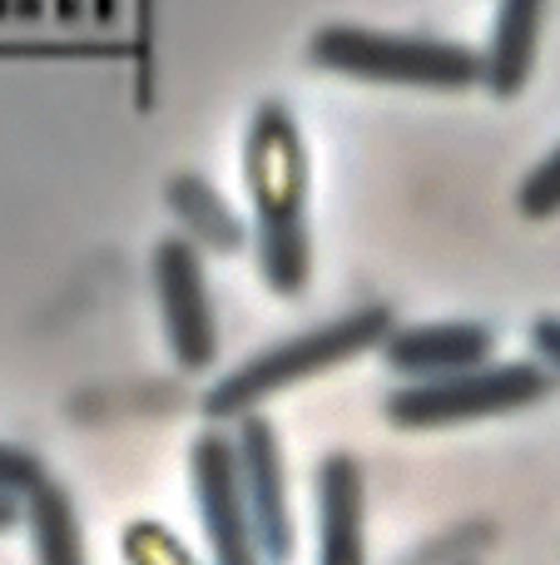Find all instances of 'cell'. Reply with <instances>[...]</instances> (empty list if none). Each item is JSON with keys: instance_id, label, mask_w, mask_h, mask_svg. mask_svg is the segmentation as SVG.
<instances>
[{"instance_id": "52a82bcc", "label": "cell", "mask_w": 560, "mask_h": 565, "mask_svg": "<svg viewBox=\"0 0 560 565\" xmlns=\"http://www.w3.org/2000/svg\"><path fill=\"white\" fill-rule=\"evenodd\" d=\"M238 457V487H244L248 516L258 531V551L268 565H283L293 556V511H288V481H283V447L268 417H244L234 431Z\"/></svg>"}, {"instance_id": "9a60e30c", "label": "cell", "mask_w": 560, "mask_h": 565, "mask_svg": "<svg viewBox=\"0 0 560 565\" xmlns=\"http://www.w3.org/2000/svg\"><path fill=\"white\" fill-rule=\"evenodd\" d=\"M40 481H45V467H40L35 451L0 441V497H30Z\"/></svg>"}, {"instance_id": "30bf717a", "label": "cell", "mask_w": 560, "mask_h": 565, "mask_svg": "<svg viewBox=\"0 0 560 565\" xmlns=\"http://www.w3.org/2000/svg\"><path fill=\"white\" fill-rule=\"evenodd\" d=\"M541 15L546 0H502L492 25V50H486V85L492 95L511 99L536 70V45H541Z\"/></svg>"}, {"instance_id": "8992f818", "label": "cell", "mask_w": 560, "mask_h": 565, "mask_svg": "<svg viewBox=\"0 0 560 565\" xmlns=\"http://www.w3.org/2000/svg\"><path fill=\"white\" fill-rule=\"evenodd\" d=\"M189 477H194L198 521H204V541H208L214 565H263L254 516H248L244 487H238L234 437L204 431V437L189 447Z\"/></svg>"}, {"instance_id": "277c9868", "label": "cell", "mask_w": 560, "mask_h": 565, "mask_svg": "<svg viewBox=\"0 0 560 565\" xmlns=\"http://www.w3.org/2000/svg\"><path fill=\"white\" fill-rule=\"evenodd\" d=\"M551 387L556 372L546 362H486V367L456 372V377L407 382V387L387 392L383 412L402 431H432L536 407V402L551 397Z\"/></svg>"}, {"instance_id": "e0dca14e", "label": "cell", "mask_w": 560, "mask_h": 565, "mask_svg": "<svg viewBox=\"0 0 560 565\" xmlns=\"http://www.w3.org/2000/svg\"><path fill=\"white\" fill-rule=\"evenodd\" d=\"M15 516H20V511H15V497H0V531L15 526Z\"/></svg>"}, {"instance_id": "ba28073f", "label": "cell", "mask_w": 560, "mask_h": 565, "mask_svg": "<svg viewBox=\"0 0 560 565\" xmlns=\"http://www.w3.org/2000/svg\"><path fill=\"white\" fill-rule=\"evenodd\" d=\"M496 352V332L486 322H422V328H392L383 342V362L397 377L437 382L456 372L486 367Z\"/></svg>"}, {"instance_id": "7a4b0ae2", "label": "cell", "mask_w": 560, "mask_h": 565, "mask_svg": "<svg viewBox=\"0 0 560 565\" xmlns=\"http://www.w3.org/2000/svg\"><path fill=\"white\" fill-rule=\"evenodd\" d=\"M392 338V308L387 302H367V308H353L333 322H317V328L298 332V338H283L273 348H263L258 358L238 362L228 377H218L214 387L204 392V417L208 422H244L258 412V402H268L273 392H288L298 382L317 377L327 367H343V362L363 358V352L383 348Z\"/></svg>"}, {"instance_id": "5bb4252c", "label": "cell", "mask_w": 560, "mask_h": 565, "mask_svg": "<svg viewBox=\"0 0 560 565\" xmlns=\"http://www.w3.org/2000/svg\"><path fill=\"white\" fill-rule=\"evenodd\" d=\"M125 556H129V565H194L189 551L179 546L169 531L149 526V521H139V526L125 531Z\"/></svg>"}, {"instance_id": "6da1fadb", "label": "cell", "mask_w": 560, "mask_h": 565, "mask_svg": "<svg viewBox=\"0 0 560 565\" xmlns=\"http://www.w3.org/2000/svg\"><path fill=\"white\" fill-rule=\"evenodd\" d=\"M244 184L254 199L258 274L278 298H298L313 274L308 244V154L298 119L278 99H263L244 139Z\"/></svg>"}, {"instance_id": "3957f363", "label": "cell", "mask_w": 560, "mask_h": 565, "mask_svg": "<svg viewBox=\"0 0 560 565\" xmlns=\"http://www.w3.org/2000/svg\"><path fill=\"white\" fill-rule=\"evenodd\" d=\"M313 65L337 70L353 79L377 85H427V89H462L472 79H486V55L456 40L427 35H383L363 25H323L308 40Z\"/></svg>"}, {"instance_id": "2e32d148", "label": "cell", "mask_w": 560, "mask_h": 565, "mask_svg": "<svg viewBox=\"0 0 560 565\" xmlns=\"http://www.w3.org/2000/svg\"><path fill=\"white\" fill-rule=\"evenodd\" d=\"M531 348L541 352V362L560 372V318H536L531 322Z\"/></svg>"}, {"instance_id": "9c48e42d", "label": "cell", "mask_w": 560, "mask_h": 565, "mask_svg": "<svg viewBox=\"0 0 560 565\" xmlns=\"http://www.w3.org/2000/svg\"><path fill=\"white\" fill-rule=\"evenodd\" d=\"M317 565H367V477L347 451L317 461Z\"/></svg>"}, {"instance_id": "8fae6325", "label": "cell", "mask_w": 560, "mask_h": 565, "mask_svg": "<svg viewBox=\"0 0 560 565\" xmlns=\"http://www.w3.org/2000/svg\"><path fill=\"white\" fill-rule=\"evenodd\" d=\"M25 526L30 546H35V565H85V536H79L75 501L60 481H40L25 497Z\"/></svg>"}, {"instance_id": "5b68a950", "label": "cell", "mask_w": 560, "mask_h": 565, "mask_svg": "<svg viewBox=\"0 0 560 565\" xmlns=\"http://www.w3.org/2000/svg\"><path fill=\"white\" fill-rule=\"evenodd\" d=\"M154 292H159V318H164L169 352L184 372H204L218 358V322L214 298H208L204 258L189 238H159L154 248Z\"/></svg>"}, {"instance_id": "4fadbf2b", "label": "cell", "mask_w": 560, "mask_h": 565, "mask_svg": "<svg viewBox=\"0 0 560 565\" xmlns=\"http://www.w3.org/2000/svg\"><path fill=\"white\" fill-rule=\"evenodd\" d=\"M516 209H521L526 218H556L560 214V145L521 179V189H516Z\"/></svg>"}, {"instance_id": "7c38bea8", "label": "cell", "mask_w": 560, "mask_h": 565, "mask_svg": "<svg viewBox=\"0 0 560 565\" xmlns=\"http://www.w3.org/2000/svg\"><path fill=\"white\" fill-rule=\"evenodd\" d=\"M169 204H174L179 214L189 218V228H194L204 244L224 248V254H234V248L244 244V228H238V218L228 214V204L204 184V179H194V174L174 179V184H169Z\"/></svg>"}]
</instances>
